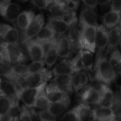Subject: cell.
Returning <instances> with one entry per match:
<instances>
[{
    "mask_svg": "<svg viewBox=\"0 0 121 121\" xmlns=\"http://www.w3.org/2000/svg\"><path fill=\"white\" fill-rule=\"evenodd\" d=\"M95 77L105 84L109 85L117 78V75L112 69L106 56L99 55L95 63Z\"/></svg>",
    "mask_w": 121,
    "mask_h": 121,
    "instance_id": "6da1fadb",
    "label": "cell"
},
{
    "mask_svg": "<svg viewBox=\"0 0 121 121\" xmlns=\"http://www.w3.org/2000/svg\"><path fill=\"white\" fill-rule=\"evenodd\" d=\"M0 58L13 65L26 60V57L18 45L2 41L0 43Z\"/></svg>",
    "mask_w": 121,
    "mask_h": 121,
    "instance_id": "7a4b0ae2",
    "label": "cell"
},
{
    "mask_svg": "<svg viewBox=\"0 0 121 121\" xmlns=\"http://www.w3.org/2000/svg\"><path fill=\"white\" fill-rule=\"evenodd\" d=\"M96 27L81 28L77 38V47L80 50H86L91 52L96 51Z\"/></svg>",
    "mask_w": 121,
    "mask_h": 121,
    "instance_id": "3957f363",
    "label": "cell"
},
{
    "mask_svg": "<svg viewBox=\"0 0 121 121\" xmlns=\"http://www.w3.org/2000/svg\"><path fill=\"white\" fill-rule=\"evenodd\" d=\"M76 18L75 12L72 11L69 15L64 17H49L47 24L53 30L56 35H61L68 30L70 24Z\"/></svg>",
    "mask_w": 121,
    "mask_h": 121,
    "instance_id": "277c9868",
    "label": "cell"
},
{
    "mask_svg": "<svg viewBox=\"0 0 121 121\" xmlns=\"http://www.w3.org/2000/svg\"><path fill=\"white\" fill-rule=\"evenodd\" d=\"M46 85L47 82H45L34 87H21L19 89L18 99L21 100L26 106L33 108L37 97L45 89Z\"/></svg>",
    "mask_w": 121,
    "mask_h": 121,
    "instance_id": "5b68a950",
    "label": "cell"
},
{
    "mask_svg": "<svg viewBox=\"0 0 121 121\" xmlns=\"http://www.w3.org/2000/svg\"><path fill=\"white\" fill-rule=\"evenodd\" d=\"M52 77L51 71L43 68L42 70L28 74L21 79V84L23 86L26 87H34L39 86L45 82H48Z\"/></svg>",
    "mask_w": 121,
    "mask_h": 121,
    "instance_id": "8992f818",
    "label": "cell"
},
{
    "mask_svg": "<svg viewBox=\"0 0 121 121\" xmlns=\"http://www.w3.org/2000/svg\"><path fill=\"white\" fill-rule=\"evenodd\" d=\"M76 44L69 35H61L57 40V52L59 57L68 58L75 52Z\"/></svg>",
    "mask_w": 121,
    "mask_h": 121,
    "instance_id": "52a82bcc",
    "label": "cell"
},
{
    "mask_svg": "<svg viewBox=\"0 0 121 121\" xmlns=\"http://www.w3.org/2000/svg\"><path fill=\"white\" fill-rule=\"evenodd\" d=\"M44 16L43 13H39L34 17L28 28L23 30V44L26 45L30 40L33 39L41 28L44 26Z\"/></svg>",
    "mask_w": 121,
    "mask_h": 121,
    "instance_id": "ba28073f",
    "label": "cell"
},
{
    "mask_svg": "<svg viewBox=\"0 0 121 121\" xmlns=\"http://www.w3.org/2000/svg\"><path fill=\"white\" fill-rule=\"evenodd\" d=\"M0 38L3 41L6 43L18 45V31L16 28L10 25L0 23Z\"/></svg>",
    "mask_w": 121,
    "mask_h": 121,
    "instance_id": "9c48e42d",
    "label": "cell"
},
{
    "mask_svg": "<svg viewBox=\"0 0 121 121\" xmlns=\"http://www.w3.org/2000/svg\"><path fill=\"white\" fill-rule=\"evenodd\" d=\"M108 30L103 25H97L96 27V49L97 48V56L101 55L106 49L108 42Z\"/></svg>",
    "mask_w": 121,
    "mask_h": 121,
    "instance_id": "30bf717a",
    "label": "cell"
},
{
    "mask_svg": "<svg viewBox=\"0 0 121 121\" xmlns=\"http://www.w3.org/2000/svg\"><path fill=\"white\" fill-rule=\"evenodd\" d=\"M97 25V14L96 11L84 6L81 10L79 18L80 28L87 26H96Z\"/></svg>",
    "mask_w": 121,
    "mask_h": 121,
    "instance_id": "8fae6325",
    "label": "cell"
},
{
    "mask_svg": "<svg viewBox=\"0 0 121 121\" xmlns=\"http://www.w3.org/2000/svg\"><path fill=\"white\" fill-rule=\"evenodd\" d=\"M26 45L28 54L32 61L43 60L45 53L44 45L36 41L35 39H32Z\"/></svg>",
    "mask_w": 121,
    "mask_h": 121,
    "instance_id": "7c38bea8",
    "label": "cell"
},
{
    "mask_svg": "<svg viewBox=\"0 0 121 121\" xmlns=\"http://www.w3.org/2000/svg\"><path fill=\"white\" fill-rule=\"evenodd\" d=\"M45 91L50 104L69 99V94L51 83L48 85H46Z\"/></svg>",
    "mask_w": 121,
    "mask_h": 121,
    "instance_id": "4fadbf2b",
    "label": "cell"
},
{
    "mask_svg": "<svg viewBox=\"0 0 121 121\" xmlns=\"http://www.w3.org/2000/svg\"><path fill=\"white\" fill-rule=\"evenodd\" d=\"M92 120L99 121H113L117 120V115L112 108L100 106L92 110Z\"/></svg>",
    "mask_w": 121,
    "mask_h": 121,
    "instance_id": "5bb4252c",
    "label": "cell"
},
{
    "mask_svg": "<svg viewBox=\"0 0 121 121\" xmlns=\"http://www.w3.org/2000/svg\"><path fill=\"white\" fill-rule=\"evenodd\" d=\"M20 11L21 8L17 4L10 1L0 11V15L9 23H15L18 14L20 13Z\"/></svg>",
    "mask_w": 121,
    "mask_h": 121,
    "instance_id": "9a60e30c",
    "label": "cell"
},
{
    "mask_svg": "<svg viewBox=\"0 0 121 121\" xmlns=\"http://www.w3.org/2000/svg\"><path fill=\"white\" fill-rule=\"evenodd\" d=\"M121 23L108 31V42L105 56H107L112 51L118 48L121 43Z\"/></svg>",
    "mask_w": 121,
    "mask_h": 121,
    "instance_id": "2e32d148",
    "label": "cell"
},
{
    "mask_svg": "<svg viewBox=\"0 0 121 121\" xmlns=\"http://www.w3.org/2000/svg\"><path fill=\"white\" fill-rule=\"evenodd\" d=\"M19 89L16 84L6 80H1L0 82V96H6L13 99H18Z\"/></svg>",
    "mask_w": 121,
    "mask_h": 121,
    "instance_id": "e0dca14e",
    "label": "cell"
},
{
    "mask_svg": "<svg viewBox=\"0 0 121 121\" xmlns=\"http://www.w3.org/2000/svg\"><path fill=\"white\" fill-rule=\"evenodd\" d=\"M101 94L100 89L95 87H89L82 94L81 99L83 103L88 105H99L101 102Z\"/></svg>",
    "mask_w": 121,
    "mask_h": 121,
    "instance_id": "ac0fdd59",
    "label": "cell"
},
{
    "mask_svg": "<svg viewBox=\"0 0 121 121\" xmlns=\"http://www.w3.org/2000/svg\"><path fill=\"white\" fill-rule=\"evenodd\" d=\"M57 38H55L52 41H50L47 45L48 48L45 50V53L43 59H44L45 64L49 68L52 67L56 63L59 57L57 52Z\"/></svg>",
    "mask_w": 121,
    "mask_h": 121,
    "instance_id": "d6986e66",
    "label": "cell"
},
{
    "mask_svg": "<svg viewBox=\"0 0 121 121\" xmlns=\"http://www.w3.org/2000/svg\"><path fill=\"white\" fill-rule=\"evenodd\" d=\"M48 9L54 17H64L69 15L72 11H71L68 8L64 0L55 1L48 6Z\"/></svg>",
    "mask_w": 121,
    "mask_h": 121,
    "instance_id": "ffe728a7",
    "label": "cell"
},
{
    "mask_svg": "<svg viewBox=\"0 0 121 121\" xmlns=\"http://www.w3.org/2000/svg\"><path fill=\"white\" fill-rule=\"evenodd\" d=\"M51 84L65 91L67 94H72L74 91L72 84V74L55 76Z\"/></svg>",
    "mask_w": 121,
    "mask_h": 121,
    "instance_id": "44dd1931",
    "label": "cell"
},
{
    "mask_svg": "<svg viewBox=\"0 0 121 121\" xmlns=\"http://www.w3.org/2000/svg\"><path fill=\"white\" fill-rule=\"evenodd\" d=\"M0 76L9 81H11L16 85H19L20 87H22L21 81L17 79L13 74L12 65L2 60L1 58H0Z\"/></svg>",
    "mask_w": 121,
    "mask_h": 121,
    "instance_id": "7402d4cb",
    "label": "cell"
},
{
    "mask_svg": "<svg viewBox=\"0 0 121 121\" xmlns=\"http://www.w3.org/2000/svg\"><path fill=\"white\" fill-rule=\"evenodd\" d=\"M100 91L101 94V99L99 106L112 108L114 100V93L111 89L107 84H103L101 86Z\"/></svg>",
    "mask_w": 121,
    "mask_h": 121,
    "instance_id": "603a6c76",
    "label": "cell"
},
{
    "mask_svg": "<svg viewBox=\"0 0 121 121\" xmlns=\"http://www.w3.org/2000/svg\"><path fill=\"white\" fill-rule=\"evenodd\" d=\"M18 106V99L0 96V120L6 116L10 111Z\"/></svg>",
    "mask_w": 121,
    "mask_h": 121,
    "instance_id": "cb8c5ba5",
    "label": "cell"
},
{
    "mask_svg": "<svg viewBox=\"0 0 121 121\" xmlns=\"http://www.w3.org/2000/svg\"><path fill=\"white\" fill-rule=\"evenodd\" d=\"M56 37L55 33L53 30L47 24L43 26L41 30L38 32L37 35L35 37V40L40 43L45 45H48L50 41H52Z\"/></svg>",
    "mask_w": 121,
    "mask_h": 121,
    "instance_id": "d4e9b609",
    "label": "cell"
},
{
    "mask_svg": "<svg viewBox=\"0 0 121 121\" xmlns=\"http://www.w3.org/2000/svg\"><path fill=\"white\" fill-rule=\"evenodd\" d=\"M71 101L69 99L57 101L55 103H51L48 107V111L55 118L60 116L62 113L65 112V111L69 107Z\"/></svg>",
    "mask_w": 121,
    "mask_h": 121,
    "instance_id": "484cf974",
    "label": "cell"
},
{
    "mask_svg": "<svg viewBox=\"0 0 121 121\" xmlns=\"http://www.w3.org/2000/svg\"><path fill=\"white\" fill-rule=\"evenodd\" d=\"M103 26L108 30H111L121 23V13L110 11L102 18Z\"/></svg>",
    "mask_w": 121,
    "mask_h": 121,
    "instance_id": "4316f807",
    "label": "cell"
},
{
    "mask_svg": "<svg viewBox=\"0 0 121 121\" xmlns=\"http://www.w3.org/2000/svg\"><path fill=\"white\" fill-rule=\"evenodd\" d=\"M52 74L55 77L58 75H67V74H72L74 72L71 64L70 60L65 58L57 65H56L52 70L51 71Z\"/></svg>",
    "mask_w": 121,
    "mask_h": 121,
    "instance_id": "83f0119b",
    "label": "cell"
},
{
    "mask_svg": "<svg viewBox=\"0 0 121 121\" xmlns=\"http://www.w3.org/2000/svg\"><path fill=\"white\" fill-rule=\"evenodd\" d=\"M35 16V13L32 11H24L21 12L17 18H16V24L19 29L22 30H25L28 26L30 25L34 17Z\"/></svg>",
    "mask_w": 121,
    "mask_h": 121,
    "instance_id": "f1b7e54d",
    "label": "cell"
},
{
    "mask_svg": "<svg viewBox=\"0 0 121 121\" xmlns=\"http://www.w3.org/2000/svg\"><path fill=\"white\" fill-rule=\"evenodd\" d=\"M82 63L83 70L85 72H92L94 67L93 52L86 50H80L79 52Z\"/></svg>",
    "mask_w": 121,
    "mask_h": 121,
    "instance_id": "f546056e",
    "label": "cell"
},
{
    "mask_svg": "<svg viewBox=\"0 0 121 121\" xmlns=\"http://www.w3.org/2000/svg\"><path fill=\"white\" fill-rule=\"evenodd\" d=\"M108 60L117 77L120 76L121 73V55L120 50L117 48L112 51Z\"/></svg>",
    "mask_w": 121,
    "mask_h": 121,
    "instance_id": "4dcf8cb0",
    "label": "cell"
},
{
    "mask_svg": "<svg viewBox=\"0 0 121 121\" xmlns=\"http://www.w3.org/2000/svg\"><path fill=\"white\" fill-rule=\"evenodd\" d=\"M79 121H87L92 120V110L90 106L85 104L81 103L76 106Z\"/></svg>",
    "mask_w": 121,
    "mask_h": 121,
    "instance_id": "1f68e13d",
    "label": "cell"
},
{
    "mask_svg": "<svg viewBox=\"0 0 121 121\" xmlns=\"http://www.w3.org/2000/svg\"><path fill=\"white\" fill-rule=\"evenodd\" d=\"M50 104V103L46 96V94H45V91L44 89L37 97V99L34 103L33 107L37 109L42 110V109L48 108V107L49 106Z\"/></svg>",
    "mask_w": 121,
    "mask_h": 121,
    "instance_id": "d6a6232c",
    "label": "cell"
},
{
    "mask_svg": "<svg viewBox=\"0 0 121 121\" xmlns=\"http://www.w3.org/2000/svg\"><path fill=\"white\" fill-rule=\"evenodd\" d=\"M27 67L28 65L21 63H17L12 65V69L14 75L21 82L22 78H23L25 76L27 75Z\"/></svg>",
    "mask_w": 121,
    "mask_h": 121,
    "instance_id": "836d02e7",
    "label": "cell"
},
{
    "mask_svg": "<svg viewBox=\"0 0 121 121\" xmlns=\"http://www.w3.org/2000/svg\"><path fill=\"white\" fill-rule=\"evenodd\" d=\"M45 65V64L44 60L33 61L27 67V75L42 70L44 68Z\"/></svg>",
    "mask_w": 121,
    "mask_h": 121,
    "instance_id": "e575fe53",
    "label": "cell"
},
{
    "mask_svg": "<svg viewBox=\"0 0 121 121\" xmlns=\"http://www.w3.org/2000/svg\"><path fill=\"white\" fill-rule=\"evenodd\" d=\"M70 64H71V67H72L74 72H78L83 70L81 57H80V55L79 52L73 59L70 60Z\"/></svg>",
    "mask_w": 121,
    "mask_h": 121,
    "instance_id": "d590c367",
    "label": "cell"
},
{
    "mask_svg": "<svg viewBox=\"0 0 121 121\" xmlns=\"http://www.w3.org/2000/svg\"><path fill=\"white\" fill-rule=\"evenodd\" d=\"M33 115L31 111L29 110V108L26 106L25 105L21 108L19 114H18V120L19 121H32Z\"/></svg>",
    "mask_w": 121,
    "mask_h": 121,
    "instance_id": "8d00e7d4",
    "label": "cell"
},
{
    "mask_svg": "<svg viewBox=\"0 0 121 121\" xmlns=\"http://www.w3.org/2000/svg\"><path fill=\"white\" fill-rule=\"evenodd\" d=\"M112 108L115 111L117 116H121V95L120 91H118L116 94H114V100Z\"/></svg>",
    "mask_w": 121,
    "mask_h": 121,
    "instance_id": "74e56055",
    "label": "cell"
},
{
    "mask_svg": "<svg viewBox=\"0 0 121 121\" xmlns=\"http://www.w3.org/2000/svg\"><path fill=\"white\" fill-rule=\"evenodd\" d=\"M38 116L40 121H55L56 118L54 117L47 108L45 109H42L38 113Z\"/></svg>",
    "mask_w": 121,
    "mask_h": 121,
    "instance_id": "f35d334b",
    "label": "cell"
},
{
    "mask_svg": "<svg viewBox=\"0 0 121 121\" xmlns=\"http://www.w3.org/2000/svg\"><path fill=\"white\" fill-rule=\"evenodd\" d=\"M62 120H63V121H79L78 115H77V111L76 107H74V108H72L70 111H69L67 113H65L63 115V116L62 118Z\"/></svg>",
    "mask_w": 121,
    "mask_h": 121,
    "instance_id": "ab89813d",
    "label": "cell"
},
{
    "mask_svg": "<svg viewBox=\"0 0 121 121\" xmlns=\"http://www.w3.org/2000/svg\"><path fill=\"white\" fill-rule=\"evenodd\" d=\"M31 4L39 9H45L52 3L51 0H31Z\"/></svg>",
    "mask_w": 121,
    "mask_h": 121,
    "instance_id": "60d3db41",
    "label": "cell"
},
{
    "mask_svg": "<svg viewBox=\"0 0 121 121\" xmlns=\"http://www.w3.org/2000/svg\"><path fill=\"white\" fill-rule=\"evenodd\" d=\"M72 87L74 91L78 92L79 90H81L79 72H74L72 74Z\"/></svg>",
    "mask_w": 121,
    "mask_h": 121,
    "instance_id": "b9f144b4",
    "label": "cell"
},
{
    "mask_svg": "<svg viewBox=\"0 0 121 121\" xmlns=\"http://www.w3.org/2000/svg\"><path fill=\"white\" fill-rule=\"evenodd\" d=\"M79 79H80V86H81V89H82L84 87H86V86L88 84L89 77L86 72L84 70H82L79 72Z\"/></svg>",
    "mask_w": 121,
    "mask_h": 121,
    "instance_id": "7bdbcfd3",
    "label": "cell"
},
{
    "mask_svg": "<svg viewBox=\"0 0 121 121\" xmlns=\"http://www.w3.org/2000/svg\"><path fill=\"white\" fill-rule=\"evenodd\" d=\"M64 1L71 11H74L78 8L81 0H64Z\"/></svg>",
    "mask_w": 121,
    "mask_h": 121,
    "instance_id": "ee69618b",
    "label": "cell"
},
{
    "mask_svg": "<svg viewBox=\"0 0 121 121\" xmlns=\"http://www.w3.org/2000/svg\"><path fill=\"white\" fill-rule=\"evenodd\" d=\"M81 1L83 2V4H84L86 7H88L95 11L99 4L97 0H81Z\"/></svg>",
    "mask_w": 121,
    "mask_h": 121,
    "instance_id": "f6af8a7d",
    "label": "cell"
},
{
    "mask_svg": "<svg viewBox=\"0 0 121 121\" xmlns=\"http://www.w3.org/2000/svg\"><path fill=\"white\" fill-rule=\"evenodd\" d=\"M111 11L121 13V0H111Z\"/></svg>",
    "mask_w": 121,
    "mask_h": 121,
    "instance_id": "bcb514c9",
    "label": "cell"
},
{
    "mask_svg": "<svg viewBox=\"0 0 121 121\" xmlns=\"http://www.w3.org/2000/svg\"><path fill=\"white\" fill-rule=\"evenodd\" d=\"M97 1H98V4H100L101 6H105L108 5L111 1V0H97Z\"/></svg>",
    "mask_w": 121,
    "mask_h": 121,
    "instance_id": "7dc6e473",
    "label": "cell"
},
{
    "mask_svg": "<svg viewBox=\"0 0 121 121\" xmlns=\"http://www.w3.org/2000/svg\"><path fill=\"white\" fill-rule=\"evenodd\" d=\"M11 0H0V11L2 9V8L7 4L9 2H10Z\"/></svg>",
    "mask_w": 121,
    "mask_h": 121,
    "instance_id": "c3c4849f",
    "label": "cell"
},
{
    "mask_svg": "<svg viewBox=\"0 0 121 121\" xmlns=\"http://www.w3.org/2000/svg\"><path fill=\"white\" fill-rule=\"evenodd\" d=\"M20 1H23V2H26V1H29V0H20Z\"/></svg>",
    "mask_w": 121,
    "mask_h": 121,
    "instance_id": "681fc988",
    "label": "cell"
},
{
    "mask_svg": "<svg viewBox=\"0 0 121 121\" xmlns=\"http://www.w3.org/2000/svg\"><path fill=\"white\" fill-rule=\"evenodd\" d=\"M51 1H52V2H54V1H57V0H51Z\"/></svg>",
    "mask_w": 121,
    "mask_h": 121,
    "instance_id": "f907efd6",
    "label": "cell"
},
{
    "mask_svg": "<svg viewBox=\"0 0 121 121\" xmlns=\"http://www.w3.org/2000/svg\"><path fill=\"white\" fill-rule=\"evenodd\" d=\"M1 78H0V82H1Z\"/></svg>",
    "mask_w": 121,
    "mask_h": 121,
    "instance_id": "816d5d0a",
    "label": "cell"
}]
</instances>
